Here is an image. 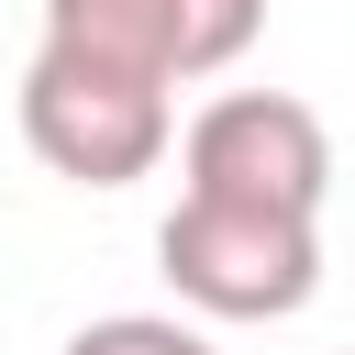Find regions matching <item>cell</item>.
Instances as JSON below:
<instances>
[{"label": "cell", "mask_w": 355, "mask_h": 355, "mask_svg": "<svg viewBox=\"0 0 355 355\" xmlns=\"http://www.w3.org/2000/svg\"><path fill=\"white\" fill-rule=\"evenodd\" d=\"M155 266L200 322H288L322 288V222L244 211V200H178L155 222Z\"/></svg>", "instance_id": "1"}, {"label": "cell", "mask_w": 355, "mask_h": 355, "mask_svg": "<svg viewBox=\"0 0 355 355\" xmlns=\"http://www.w3.org/2000/svg\"><path fill=\"white\" fill-rule=\"evenodd\" d=\"M166 89L155 78H133V67H100V55H67V44H33V67H22V144L55 166V178H78V189H133V178H155V155H166Z\"/></svg>", "instance_id": "2"}, {"label": "cell", "mask_w": 355, "mask_h": 355, "mask_svg": "<svg viewBox=\"0 0 355 355\" xmlns=\"http://www.w3.org/2000/svg\"><path fill=\"white\" fill-rule=\"evenodd\" d=\"M178 166H189L178 200H244V211H300V222H322L333 200V133L288 89H222L178 133Z\"/></svg>", "instance_id": "3"}, {"label": "cell", "mask_w": 355, "mask_h": 355, "mask_svg": "<svg viewBox=\"0 0 355 355\" xmlns=\"http://www.w3.org/2000/svg\"><path fill=\"white\" fill-rule=\"evenodd\" d=\"M255 22H266V0H44V44L100 55V67H133L155 89L233 67L255 44Z\"/></svg>", "instance_id": "4"}, {"label": "cell", "mask_w": 355, "mask_h": 355, "mask_svg": "<svg viewBox=\"0 0 355 355\" xmlns=\"http://www.w3.org/2000/svg\"><path fill=\"white\" fill-rule=\"evenodd\" d=\"M67 355H211V333L178 322V311H100V322L67 333Z\"/></svg>", "instance_id": "5"}]
</instances>
